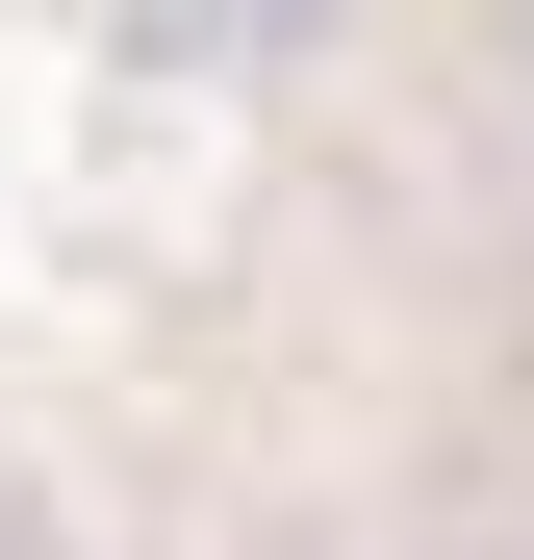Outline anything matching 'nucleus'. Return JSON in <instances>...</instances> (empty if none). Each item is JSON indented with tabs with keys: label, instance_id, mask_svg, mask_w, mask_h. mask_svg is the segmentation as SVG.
<instances>
[{
	"label": "nucleus",
	"instance_id": "f257e3e1",
	"mask_svg": "<svg viewBox=\"0 0 534 560\" xmlns=\"http://www.w3.org/2000/svg\"><path fill=\"white\" fill-rule=\"evenodd\" d=\"M0 560H76V535H51V510H0Z\"/></svg>",
	"mask_w": 534,
	"mask_h": 560
},
{
	"label": "nucleus",
	"instance_id": "f03ea898",
	"mask_svg": "<svg viewBox=\"0 0 534 560\" xmlns=\"http://www.w3.org/2000/svg\"><path fill=\"white\" fill-rule=\"evenodd\" d=\"M407 560H534V535H407Z\"/></svg>",
	"mask_w": 534,
	"mask_h": 560
}]
</instances>
